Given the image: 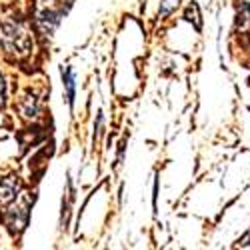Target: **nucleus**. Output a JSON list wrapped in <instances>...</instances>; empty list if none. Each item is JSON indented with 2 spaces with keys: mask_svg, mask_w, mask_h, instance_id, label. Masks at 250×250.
<instances>
[{
  "mask_svg": "<svg viewBox=\"0 0 250 250\" xmlns=\"http://www.w3.org/2000/svg\"><path fill=\"white\" fill-rule=\"evenodd\" d=\"M0 36H2V46L6 52H12V54H26L28 48H30V38L26 34V30H22L16 24H4L0 28Z\"/></svg>",
  "mask_w": 250,
  "mask_h": 250,
  "instance_id": "f257e3e1",
  "label": "nucleus"
},
{
  "mask_svg": "<svg viewBox=\"0 0 250 250\" xmlns=\"http://www.w3.org/2000/svg\"><path fill=\"white\" fill-rule=\"evenodd\" d=\"M20 190V178L18 176H6L0 180V208H6L12 204Z\"/></svg>",
  "mask_w": 250,
  "mask_h": 250,
  "instance_id": "f03ea898",
  "label": "nucleus"
},
{
  "mask_svg": "<svg viewBox=\"0 0 250 250\" xmlns=\"http://www.w3.org/2000/svg\"><path fill=\"white\" fill-rule=\"evenodd\" d=\"M236 24L242 30H250V0H242L236 14Z\"/></svg>",
  "mask_w": 250,
  "mask_h": 250,
  "instance_id": "7ed1b4c3",
  "label": "nucleus"
},
{
  "mask_svg": "<svg viewBox=\"0 0 250 250\" xmlns=\"http://www.w3.org/2000/svg\"><path fill=\"white\" fill-rule=\"evenodd\" d=\"M64 82H66V88H68V102L72 104V100H74V78H72L70 68H66V72H64Z\"/></svg>",
  "mask_w": 250,
  "mask_h": 250,
  "instance_id": "20e7f679",
  "label": "nucleus"
},
{
  "mask_svg": "<svg viewBox=\"0 0 250 250\" xmlns=\"http://www.w3.org/2000/svg\"><path fill=\"white\" fill-rule=\"evenodd\" d=\"M178 6V0H164L162 6H160V14L166 16V14H170L174 8Z\"/></svg>",
  "mask_w": 250,
  "mask_h": 250,
  "instance_id": "39448f33",
  "label": "nucleus"
},
{
  "mask_svg": "<svg viewBox=\"0 0 250 250\" xmlns=\"http://www.w3.org/2000/svg\"><path fill=\"white\" fill-rule=\"evenodd\" d=\"M4 80H2V76H0V108H4Z\"/></svg>",
  "mask_w": 250,
  "mask_h": 250,
  "instance_id": "423d86ee",
  "label": "nucleus"
},
{
  "mask_svg": "<svg viewBox=\"0 0 250 250\" xmlns=\"http://www.w3.org/2000/svg\"><path fill=\"white\" fill-rule=\"evenodd\" d=\"M238 244H240V246H248V244H250V230L246 232V236H244L242 240H238Z\"/></svg>",
  "mask_w": 250,
  "mask_h": 250,
  "instance_id": "0eeeda50",
  "label": "nucleus"
}]
</instances>
